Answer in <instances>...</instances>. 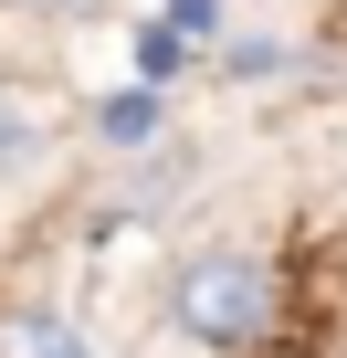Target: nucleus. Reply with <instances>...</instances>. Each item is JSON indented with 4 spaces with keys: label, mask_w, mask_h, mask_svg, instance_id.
Wrapping results in <instances>:
<instances>
[{
    "label": "nucleus",
    "mask_w": 347,
    "mask_h": 358,
    "mask_svg": "<svg viewBox=\"0 0 347 358\" xmlns=\"http://www.w3.org/2000/svg\"><path fill=\"white\" fill-rule=\"evenodd\" d=\"M95 127H105V148H147V137H158V85L105 95V106H95Z\"/></svg>",
    "instance_id": "obj_4"
},
{
    "label": "nucleus",
    "mask_w": 347,
    "mask_h": 358,
    "mask_svg": "<svg viewBox=\"0 0 347 358\" xmlns=\"http://www.w3.org/2000/svg\"><path fill=\"white\" fill-rule=\"evenodd\" d=\"M126 53H137V85H168V74H179V64H190V32H179V22H168V11H147Z\"/></svg>",
    "instance_id": "obj_3"
},
{
    "label": "nucleus",
    "mask_w": 347,
    "mask_h": 358,
    "mask_svg": "<svg viewBox=\"0 0 347 358\" xmlns=\"http://www.w3.org/2000/svg\"><path fill=\"white\" fill-rule=\"evenodd\" d=\"M11 11H43V22H84L95 0H11Z\"/></svg>",
    "instance_id": "obj_7"
},
{
    "label": "nucleus",
    "mask_w": 347,
    "mask_h": 358,
    "mask_svg": "<svg viewBox=\"0 0 347 358\" xmlns=\"http://www.w3.org/2000/svg\"><path fill=\"white\" fill-rule=\"evenodd\" d=\"M168 22H179V32H211V22H221V0H168Z\"/></svg>",
    "instance_id": "obj_6"
},
{
    "label": "nucleus",
    "mask_w": 347,
    "mask_h": 358,
    "mask_svg": "<svg viewBox=\"0 0 347 358\" xmlns=\"http://www.w3.org/2000/svg\"><path fill=\"white\" fill-rule=\"evenodd\" d=\"M32 137H43V127H32V106H22V95H0V169H22V158H32Z\"/></svg>",
    "instance_id": "obj_5"
},
{
    "label": "nucleus",
    "mask_w": 347,
    "mask_h": 358,
    "mask_svg": "<svg viewBox=\"0 0 347 358\" xmlns=\"http://www.w3.org/2000/svg\"><path fill=\"white\" fill-rule=\"evenodd\" d=\"M0 358H95V348H84V327H74V316L22 306V316H0Z\"/></svg>",
    "instance_id": "obj_2"
},
{
    "label": "nucleus",
    "mask_w": 347,
    "mask_h": 358,
    "mask_svg": "<svg viewBox=\"0 0 347 358\" xmlns=\"http://www.w3.org/2000/svg\"><path fill=\"white\" fill-rule=\"evenodd\" d=\"M168 316H179V337L242 358V348H274V337H284V285H274L263 253L211 243V253H190L179 274H168Z\"/></svg>",
    "instance_id": "obj_1"
}]
</instances>
